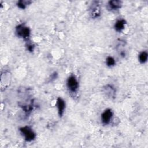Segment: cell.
Masks as SVG:
<instances>
[{
    "mask_svg": "<svg viewBox=\"0 0 148 148\" xmlns=\"http://www.w3.org/2000/svg\"><path fill=\"white\" fill-rule=\"evenodd\" d=\"M16 34L19 38L28 42L31 35V30L25 24H20L16 28Z\"/></svg>",
    "mask_w": 148,
    "mask_h": 148,
    "instance_id": "obj_1",
    "label": "cell"
},
{
    "mask_svg": "<svg viewBox=\"0 0 148 148\" xmlns=\"http://www.w3.org/2000/svg\"><path fill=\"white\" fill-rule=\"evenodd\" d=\"M21 135L27 142H31L36 138V134L29 126H24L19 129Z\"/></svg>",
    "mask_w": 148,
    "mask_h": 148,
    "instance_id": "obj_2",
    "label": "cell"
},
{
    "mask_svg": "<svg viewBox=\"0 0 148 148\" xmlns=\"http://www.w3.org/2000/svg\"><path fill=\"white\" fill-rule=\"evenodd\" d=\"M66 86L69 91L72 93L77 92L79 89V84L75 75H71L68 77L66 80Z\"/></svg>",
    "mask_w": 148,
    "mask_h": 148,
    "instance_id": "obj_3",
    "label": "cell"
},
{
    "mask_svg": "<svg viewBox=\"0 0 148 148\" xmlns=\"http://www.w3.org/2000/svg\"><path fill=\"white\" fill-rule=\"evenodd\" d=\"M113 113L112 109H106L101 114V120L103 125H108L110 124L112 120Z\"/></svg>",
    "mask_w": 148,
    "mask_h": 148,
    "instance_id": "obj_4",
    "label": "cell"
},
{
    "mask_svg": "<svg viewBox=\"0 0 148 148\" xmlns=\"http://www.w3.org/2000/svg\"><path fill=\"white\" fill-rule=\"evenodd\" d=\"M90 15L91 16L92 18H97L99 17L101 15V10L99 5L98 1H94L92 4L91 5L90 9Z\"/></svg>",
    "mask_w": 148,
    "mask_h": 148,
    "instance_id": "obj_5",
    "label": "cell"
},
{
    "mask_svg": "<svg viewBox=\"0 0 148 148\" xmlns=\"http://www.w3.org/2000/svg\"><path fill=\"white\" fill-rule=\"evenodd\" d=\"M56 106L57 108V112L58 114L60 117H61L63 116L65 110V107H66V103L65 101L61 97H58L56 101Z\"/></svg>",
    "mask_w": 148,
    "mask_h": 148,
    "instance_id": "obj_6",
    "label": "cell"
},
{
    "mask_svg": "<svg viewBox=\"0 0 148 148\" xmlns=\"http://www.w3.org/2000/svg\"><path fill=\"white\" fill-rule=\"evenodd\" d=\"M122 5V2L119 0H112L108 2V8L110 10H119Z\"/></svg>",
    "mask_w": 148,
    "mask_h": 148,
    "instance_id": "obj_7",
    "label": "cell"
},
{
    "mask_svg": "<svg viewBox=\"0 0 148 148\" xmlns=\"http://www.w3.org/2000/svg\"><path fill=\"white\" fill-rule=\"evenodd\" d=\"M125 24H126V21L124 19H123V18L119 19L114 23V29L117 32H120L124 29Z\"/></svg>",
    "mask_w": 148,
    "mask_h": 148,
    "instance_id": "obj_8",
    "label": "cell"
},
{
    "mask_svg": "<svg viewBox=\"0 0 148 148\" xmlns=\"http://www.w3.org/2000/svg\"><path fill=\"white\" fill-rule=\"evenodd\" d=\"M103 91L110 98H114L115 94H116V90L114 88L109 84L106 85L103 87Z\"/></svg>",
    "mask_w": 148,
    "mask_h": 148,
    "instance_id": "obj_9",
    "label": "cell"
},
{
    "mask_svg": "<svg viewBox=\"0 0 148 148\" xmlns=\"http://www.w3.org/2000/svg\"><path fill=\"white\" fill-rule=\"evenodd\" d=\"M148 58V53L146 51H142L138 55V60L141 64H145L147 62Z\"/></svg>",
    "mask_w": 148,
    "mask_h": 148,
    "instance_id": "obj_10",
    "label": "cell"
},
{
    "mask_svg": "<svg viewBox=\"0 0 148 148\" xmlns=\"http://www.w3.org/2000/svg\"><path fill=\"white\" fill-rule=\"evenodd\" d=\"M106 65L109 67H112L115 65L116 64V60L112 56H108L106 57L105 60Z\"/></svg>",
    "mask_w": 148,
    "mask_h": 148,
    "instance_id": "obj_11",
    "label": "cell"
},
{
    "mask_svg": "<svg viewBox=\"0 0 148 148\" xmlns=\"http://www.w3.org/2000/svg\"><path fill=\"white\" fill-rule=\"evenodd\" d=\"M31 3V1H19L17 2V6L20 8V9H25L27 6L29 4H30Z\"/></svg>",
    "mask_w": 148,
    "mask_h": 148,
    "instance_id": "obj_12",
    "label": "cell"
},
{
    "mask_svg": "<svg viewBox=\"0 0 148 148\" xmlns=\"http://www.w3.org/2000/svg\"><path fill=\"white\" fill-rule=\"evenodd\" d=\"M26 47H27V50H28V51H33L34 49V45L31 42H30L29 41L27 42Z\"/></svg>",
    "mask_w": 148,
    "mask_h": 148,
    "instance_id": "obj_13",
    "label": "cell"
}]
</instances>
